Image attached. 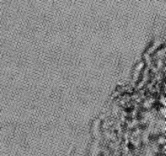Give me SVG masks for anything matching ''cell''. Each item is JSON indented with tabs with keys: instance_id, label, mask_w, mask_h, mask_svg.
Masks as SVG:
<instances>
[{
	"instance_id": "1",
	"label": "cell",
	"mask_w": 166,
	"mask_h": 156,
	"mask_svg": "<svg viewBox=\"0 0 166 156\" xmlns=\"http://www.w3.org/2000/svg\"></svg>"
}]
</instances>
